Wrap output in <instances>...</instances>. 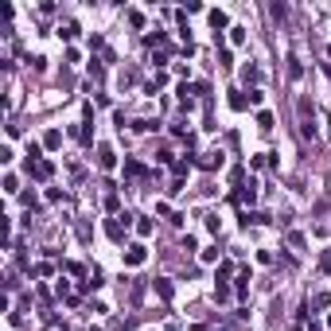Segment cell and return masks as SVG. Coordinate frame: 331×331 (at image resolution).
Returning a JSON list of instances; mask_svg holds the SVG:
<instances>
[{
    "instance_id": "cell-21",
    "label": "cell",
    "mask_w": 331,
    "mask_h": 331,
    "mask_svg": "<svg viewBox=\"0 0 331 331\" xmlns=\"http://www.w3.org/2000/svg\"><path fill=\"white\" fill-rule=\"evenodd\" d=\"M288 246H296V249H304V234H296V230H292V234H288Z\"/></svg>"
},
{
    "instance_id": "cell-23",
    "label": "cell",
    "mask_w": 331,
    "mask_h": 331,
    "mask_svg": "<svg viewBox=\"0 0 331 331\" xmlns=\"http://www.w3.org/2000/svg\"><path fill=\"white\" fill-rule=\"evenodd\" d=\"M308 331H324V328H320V324H308Z\"/></svg>"
},
{
    "instance_id": "cell-5",
    "label": "cell",
    "mask_w": 331,
    "mask_h": 331,
    "mask_svg": "<svg viewBox=\"0 0 331 331\" xmlns=\"http://www.w3.org/2000/svg\"><path fill=\"white\" fill-rule=\"evenodd\" d=\"M51 171H55L51 160H35V164H31V175H35V179H51Z\"/></svg>"
},
{
    "instance_id": "cell-2",
    "label": "cell",
    "mask_w": 331,
    "mask_h": 331,
    "mask_svg": "<svg viewBox=\"0 0 331 331\" xmlns=\"http://www.w3.org/2000/svg\"><path fill=\"white\" fill-rule=\"evenodd\" d=\"M106 234H110L113 242H125V222H121V215H117V219H110V222H106Z\"/></svg>"
},
{
    "instance_id": "cell-16",
    "label": "cell",
    "mask_w": 331,
    "mask_h": 331,
    "mask_svg": "<svg viewBox=\"0 0 331 331\" xmlns=\"http://www.w3.org/2000/svg\"><path fill=\"white\" fill-rule=\"evenodd\" d=\"M242 78H246V82H261V70H257V66H246Z\"/></svg>"
},
{
    "instance_id": "cell-4",
    "label": "cell",
    "mask_w": 331,
    "mask_h": 331,
    "mask_svg": "<svg viewBox=\"0 0 331 331\" xmlns=\"http://www.w3.org/2000/svg\"><path fill=\"white\" fill-rule=\"evenodd\" d=\"M113 164H117V156H113V148H110V144H98V167H106V171H110Z\"/></svg>"
},
{
    "instance_id": "cell-3",
    "label": "cell",
    "mask_w": 331,
    "mask_h": 331,
    "mask_svg": "<svg viewBox=\"0 0 331 331\" xmlns=\"http://www.w3.org/2000/svg\"><path fill=\"white\" fill-rule=\"evenodd\" d=\"M253 199H257V187H253V179H249V183H242V187H238L234 203H253Z\"/></svg>"
},
{
    "instance_id": "cell-8",
    "label": "cell",
    "mask_w": 331,
    "mask_h": 331,
    "mask_svg": "<svg viewBox=\"0 0 331 331\" xmlns=\"http://www.w3.org/2000/svg\"><path fill=\"white\" fill-rule=\"evenodd\" d=\"M171 292H175V288H171V280L156 276V296H160V300H171Z\"/></svg>"
},
{
    "instance_id": "cell-17",
    "label": "cell",
    "mask_w": 331,
    "mask_h": 331,
    "mask_svg": "<svg viewBox=\"0 0 331 331\" xmlns=\"http://www.w3.org/2000/svg\"><path fill=\"white\" fill-rule=\"evenodd\" d=\"M257 125H261V129H273V113L261 110V113H257Z\"/></svg>"
},
{
    "instance_id": "cell-19",
    "label": "cell",
    "mask_w": 331,
    "mask_h": 331,
    "mask_svg": "<svg viewBox=\"0 0 331 331\" xmlns=\"http://www.w3.org/2000/svg\"><path fill=\"white\" fill-rule=\"evenodd\" d=\"M320 273H328V276H331V249L324 253V257H320Z\"/></svg>"
},
{
    "instance_id": "cell-6",
    "label": "cell",
    "mask_w": 331,
    "mask_h": 331,
    "mask_svg": "<svg viewBox=\"0 0 331 331\" xmlns=\"http://www.w3.org/2000/svg\"><path fill=\"white\" fill-rule=\"evenodd\" d=\"M211 28H215V35H222V28H230V16H226L222 8H215V12H211Z\"/></svg>"
},
{
    "instance_id": "cell-12",
    "label": "cell",
    "mask_w": 331,
    "mask_h": 331,
    "mask_svg": "<svg viewBox=\"0 0 331 331\" xmlns=\"http://www.w3.org/2000/svg\"><path fill=\"white\" fill-rule=\"evenodd\" d=\"M58 35H62V39H74V35H78V24H74V20H66V24L58 28Z\"/></svg>"
},
{
    "instance_id": "cell-20",
    "label": "cell",
    "mask_w": 331,
    "mask_h": 331,
    "mask_svg": "<svg viewBox=\"0 0 331 331\" xmlns=\"http://www.w3.org/2000/svg\"><path fill=\"white\" fill-rule=\"evenodd\" d=\"M300 74H304V70H300V62H296V58H288V78H300Z\"/></svg>"
},
{
    "instance_id": "cell-18",
    "label": "cell",
    "mask_w": 331,
    "mask_h": 331,
    "mask_svg": "<svg viewBox=\"0 0 331 331\" xmlns=\"http://www.w3.org/2000/svg\"><path fill=\"white\" fill-rule=\"evenodd\" d=\"M230 43H246V28H230Z\"/></svg>"
},
{
    "instance_id": "cell-13",
    "label": "cell",
    "mask_w": 331,
    "mask_h": 331,
    "mask_svg": "<svg viewBox=\"0 0 331 331\" xmlns=\"http://www.w3.org/2000/svg\"><path fill=\"white\" fill-rule=\"evenodd\" d=\"M187 167H191V160H175V164H171V171H175V183L187 175Z\"/></svg>"
},
{
    "instance_id": "cell-11",
    "label": "cell",
    "mask_w": 331,
    "mask_h": 331,
    "mask_svg": "<svg viewBox=\"0 0 331 331\" xmlns=\"http://www.w3.org/2000/svg\"><path fill=\"white\" fill-rule=\"evenodd\" d=\"M58 144H62V133H58V129H51V133L43 137V148H58Z\"/></svg>"
},
{
    "instance_id": "cell-9",
    "label": "cell",
    "mask_w": 331,
    "mask_h": 331,
    "mask_svg": "<svg viewBox=\"0 0 331 331\" xmlns=\"http://www.w3.org/2000/svg\"><path fill=\"white\" fill-rule=\"evenodd\" d=\"M125 175L140 179V175H148V171H144V164H137V160H125Z\"/></svg>"
},
{
    "instance_id": "cell-22",
    "label": "cell",
    "mask_w": 331,
    "mask_h": 331,
    "mask_svg": "<svg viewBox=\"0 0 331 331\" xmlns=\"http://www.w3.org/2000/svg\"><path fill=\"white\" fill-rule=\"evenodd\" d=\"M35 273H39V276H51V273H55V265H51V261H43V265H35Z\"/></svg>"
},
{
    "instance_id": "cell-7",
    "label": "cell",
    "mask_w": 331,
    "mask_h": 331,
    "mask_svg": "<svg viewBox=\"0 0 331 331\" xmlns=\"http://www.w3.org/2000/svg\"><path fill=\"white\" fill-rule=\"evenodd\" d=\"M195 164H199V167H207V171H211V167H222V152H203Z\"/></svg>"
},
{
    "instance_id": "cell-14",
    "label": "cell",
    "mask_w": 331,
    "mask_h": 331,
    "mask_svg": "<svg viewBox=\"0 0 331 331\" xmlns=\"http://www.w3.org/2000/svg\"><path fill=\"white\" fill-rule=\"evenodd\" d=\"M137 234L148 238V234H152V219H137Z\"/></svg>"
},
{
    "instance_id": "cell-1",
    "label": "cell",
    "mask_w": 331,
    "mask_h": 331,
    "mask_svg": "<svg viewBox=\"0 0 331 331\" xmlns=\"http://www.w3.org/2000/svg\"><path fill=\"white\" fill-rule=\"evenodd\" d=\"M144 257H148V249H144L140 242H133V246H125V265H144Z\"/></svg>"
},
{
    "instance_id": "cell-15",
    "label": "cell",
    "mask_w": 331,
    "mask_h": 331,
    "mask_svg": "<svg viewBox=\"0 0 331 331\" xmlns=\"http://www.w3.org/2000/svg\"><path fill=\"white\" fill-rule=\"evenodd\" d=\"M219 66H222V70H230V66H234V55H230L226 47H222V51H219Z\"/></svg>"
},
{
    "instance_id": "cell-10",
    "label": "cell",
    "mask_w": 331,
    "mask_h": 331,
    "mask_svg": "<svg viewBox=\"0 0 331 331\" xmlns=\"http://www.w3.org/2000/svg\"><path fill=\"white\" fill-rule=\"evenodd\" d=\"M246 106H249V98H246V94H238V90H234V94H230V110H246Z\"/></svg>"
}]
</instances>
